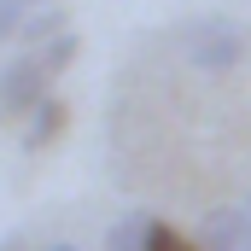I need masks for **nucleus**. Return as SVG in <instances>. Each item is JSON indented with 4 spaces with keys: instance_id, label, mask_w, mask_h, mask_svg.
Here are the masks:
<instances>
[{
    "instance_id": "f03ea898",
    "label": "nucleus",
    "mask_w": 251,
    "mask_h": 251,
    "mask_svg": "<svg viewBox=\"0 0 251 251\" xmlns=\"http://www.w3.org/2000/svg\"><path fill=\"white\" fill-rule=\"evenodd\" d=\"M176 47L193 70H234L251 53V29L228 12H199L187 24H176Z\"/></svg>"
},
{
    "instance_id": "9d476101",
    "label": "nucleus",
    "mask_w": 251,
    "mask_h": 251,
    "mask_svg": "<svg viewBox=\"0 0 251 251\" xmlns=\"http://www.w3.org/2000/svg\"><path fill=\"white\" fill-rule=\"evenodd\" d=\"M47 251H76V246H64V240H59V246H47Z\"/></svg>"
},
{
    "instance_id": "1a4fd4ad",
    "label": "nucleus",
    "mask_w": 251,
    "mask_h": 251,
    "mask_svg": "<svg viewBox=\"0 0 251 251\" xmlns=\"http://www.w3.org/2000/svg\"><path fill=\"white\" fill-rule=\"evenodd\" d=\"M0 251H24V240H18V234H12V240H0Z\"/></svg>"
},
{
    "instance_id": "20e7f679",
    "label": "nucleus",
    "mask_w": 251,
    "mask_h": 251,
    "mask_svg": "<svg viewBox=\"0 0 251 251\" xmlns=\"http://www.w3.org/2000/svg\"><path fill=\"white\" fill-rule=\"evenodd\" d=\"M59 128H64V100H59V94H47V100H41V105L29 111V128H24V146L35 152V146H47V140H53Z\"/></svg>"
},
{
    "instance_id": "39448f33",
    "label": "nucleus",
    "mask_w": 251,
    "mask_h": 251,
    "mask_svg": "<svg viewBox=\"0 0 251 251\" xmlns=\"http://www.w3.org/2000/svg\"><path fill=\"white\" fill-rule=\"evenodd\" d=\"M152 228H158V222L134 210V216H123V222L105 234V251H152Z\"/></svg>"
},
{
    "instance_id": "f257e3e1",
    "label": "nucleus",
    "mask_w": 251,
    "mask_h": 251,
    "mask_svg": "<svg viewBox=\"0 0 251 251\" xmlns=\"http://www.w3.org/2000/svg\"><path fill=\"white\" fill-rule=\"evenodd\" d=\"M70 59H76V35H70V29L53 35V41L24 47L18 59H6V64H0V117H6V123L29 117V111L53 94V76H59Z\"/></svg>"
},
{
    "instance_id": "7ed1b4c3",
    "label": "nucleus",
    "mask_w": 251,
    "mask_h": 251,
    "mask_svg": "<svg viewBox=\"0 0 251 251\" xmlns=\"http://www.w3.org/2000/svg\"><path fill=\"white\" fill-rule=\"evenodd\" d=\"M199 246L204 251H251V204H216L199 222Z\"/></svg>"
},
{
    "instance_id": "6e6552de",
    "label": "nucleus",
    "mask_w": 251,
    "mask_h": 251,
    "mask_svg": "<svg viewBox=\"0 0 251 251\" xmlns=\"http://www.w3.org/2000/svg\"><path fill=\"white\" fill-rule=\"evenodd\" d=\"M24 18H29V6H12V0H0V41H18Z\"/></svg>"
},
{
    "instance_id": "423d86ee",
    "label": "nucleus",
    "mask_w": 251,
    "mask_h": 251,
    "mask_svg": "<svg viewBox=\"0 0 251 251\" xmlns=\"http://www.w3.org/2000/svg\"><path fill=\"white\" fill-rule=\"evenodd\" d=\"M53 35H64V12L47 0V6H35L29 18H24V29H18V41H53Z\"/></svg>"
},
{
    "instance_id": "0eeeda50",
    "label": "nucleus",
    "mask_w": 251,
    "mask_h": 251,
    "mask_svg": "<svg viewBox=\"0 0 251 251\" xmlns=\"http://www.w3.org/2000/svg\"><path fill=\"white\" fill-rule=\"evenodd\" d=\"M152 251H204V246H199V240H187V234H176V228H164V222H158V228H152Z\"/></svg>"
}]
</instances>
